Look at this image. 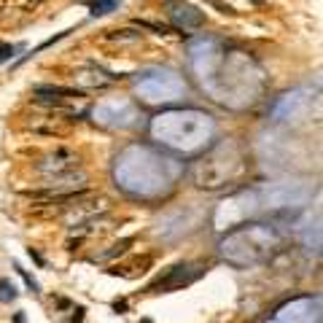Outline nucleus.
I'll return each mask as SVG.
<instances>
[{
    "label": "nucleus",
    "instance_id": "f257e3e1",
    "mask_svg": "<svg viewBox=\"0 0 323 323\" xmlns=\"http://www.w3.org/2000/svg\"><path fill=\"white\" fill-rule=\"evenodd\" d=\"M205 272V264L199 261H192V264H175L164 278H159L157 283L148 286L151 293H167V291H175V288H183V286H192L199 275Z\"/></svg>",
    "mask_w": 323,
    "mask_h": 323
},
{
    "label": "nucleus",
    "instance_id": "f03ea898",
    "mask_svg": "<svg viewBox=\"0 0 323 323\" xmlns=\"http://www.w3.org/2000/svg\"><path fill=\"white\" fill-rule=\"evenodd\" d=\"M76 167H78V154L67 151V148H57V151L40 157V162H38V170L46 172V175L67 172V170H76Z\"/></svg>",
    "mask_w": 323,
    "mask_h": 323
},
{
    "label": "nucleus",
    "instance_id": "7ed1b4c3",
    "mask_svg": "<svg viewBox=\"0 0 323 323\" xmlns=\"http://www.w3.org/2000/svg\"><path fill=\"white\" fill-rule=\"evenodd\" d=\"M167 14H170V19L178 22L181 27H199L202 22H205L202 11H197L189 3H181V0H167Z\"/></svg>",
    "mask_w": 323,
    "mask_h": 323
},
{
    "label": "nucleus",
    "instance_id": "20e7f679",
    "mask_svg": "<svg viewBox=\"0 0 323 323\" xmlns=\"http://www.w3.org/2000/svg\"><path fill=\"white\" fill-rule=\"evenodd\" d=\"M151 264H154L151 256H140V258H132V261H127V264H113V267L108 269V275H113V278L135 280V278H140L143 272H148Z\"/></svg>",
    "mask_w": 323,
    "mask_h": 323
},
{
    "label": "nucleus",
    "instance_id": "39448f33",
    "mask_svg": "<svg viewBox=\"0 0 323 323\" xmlns=\"http://www.w3.org/2000/svg\"><path fill=\"white\" fill-rule=\"evenodd\" d=\"M32 132H40V135H54V137H62L70 132V121L67 119H60V116H46V119H38V121H30Z\"/></svg>",
    "mask_w": 323,
    "mask_h": 323
},
{
    "label": "nucleus",
    "instance_id": "423d86ee",
    "mask_svg": "<svg viewBox=\"0 0 323 323\" xmlns=\"http://www.w3.org/2000/svg\"><path fill=\"white\" fill-rule=\"evenodd\" d=\"M32 95H38V97H49V100H81L84 97V92L81 89H73V86H46V84H40V86H32Z\"/></svg>",
    "mask_w": 323,
    "mask_h": 323
},
{
    "label": "nucleus",
    "instance_id": "0eeeda50",
    "mask_svg": "<svg viewBox=\"0 0 323 323\" xmlns=\"http://www.w3.org/2000/svg\"><path fill=\"white\" fill-rule=\"evenodd\" d=\"M97 40L102 46H137V43H143V35L135 30H111L105 35H100Z\"/></svg>",
    "mask_w": 323,
    "mask_h": 323
},
{
    "label": "nucleus",
    "instance_id": "6e6552de",
    "mask_svg": "<svg viewBox=\"0 0 323 323\" xmlns=\"http://www.w3.org/2000/svg\"><path fill=\"white\" fill-rule=\"evenodd\" d=\"M132 245H135V240H132V237H124V240L113 242V245L108 248V251H102L97 258H100V261H108V258H116V256H121V253H127V251H129Z\"/></svg>",
    "mask_w": 323,
    "mask_h": 323
},
{
    "label": "nucleus",
    "instance_id": "1a4fd4ad",
    "mask_svg": "<svg viewBox=\"0 0 323 323\" xmlns=\"http://www.w3.org/2000/svg\"><path fill=\"white\" fill-rule=\"evenodd\" d=\"M119 3H121V0H97V3H92V11H89V14L95 16V19H97V16H105V14H111V11L116 8Z\"/></svg>",
    "mask_w": 323,
    "mask_h": 323
},
{
    "label": "nucleus",
    "instance_id": "9d476101",
    "mask_svg": "<svg viewBox=\"0 0 323 323\" xmlns=\"http://www.w3.org/2000/svg\"><path fill=\"white\" fill-rule=\"evenodd\" d=\"M137 25L140 27H146V30H154L157 35H167V38H181L178 32H172L170 27H164V25H159V22H148V19H137Z\"/></svg>",
    "mask_w": 323,
    "mask_h": 323
},
{
    "label": "nucleus",
    "instance_id": "9b49d317",
    "mask_svg": "<svg viewBox=\"0 0 323 323\" xmlns=\"http://www.w3.org/2000/svg\"><path fill=\"white\" fill-rule=\"evenodd\" d=\"M11 299H16V288L8 280L0 278V302H11Z\"/></svg>",
    "mask_w": 323,
    "mask_h": 323
},
{
    "label": "nucleus",
    "instance_id": "f8f14e48",
    "mask_svg": "<svg viewBox=\"0 0 323 323\" xmlns=\"http://www.w3.org/2000/svg\"><path fill=\"white\" fill-rule=\"evenodd\" d=\"M14 51H16V46H11V43H0V62L11 60V57H14Z\"/></svg>",
    "mask_w": 323,
    "mask_h": 323
},
{
    "label": "nucleus",
    "instance_id": "ddd939ff",
    "mask_svg": "<svg viewBox=\"0 0 323 323\" xmlns=\"http://www.w3.org/2000/svg\"><path fill=\"white\" fill-rule=\"evenodd\" d=\"M14 269H16V272H19V275H22V278H25V283H27V286H30V288H32V291H35V293L40 291V288H38V283H35V280H32V278H30V275H27V272H25V269H22V267H19V264H14Z\"/></svg>",
    "mask_w": 323,
    "mask_h": 323
},
{
    "label": "nucleus",
    "instance_id": "4468645a",
    "mask_svg": "<svg viewBox=\"0 0 323 323\" xmlns=\"http://www.w3.org/2000/svg\"><path fill=\"white\" fill-rule=\"evenodd\" d=\"M127 307H129L127 299H116V302H113V310H116V313H127Z\"/></svg>",
    "mask_w": 323,
    "mask_h": 323
},
{
    "label": "nucleus",
    "instance_id": "2eb2a0df",
    "mask_svg": "<svg viewBox=\"0 0 323 323\" xmlns=\"http://www.w3.org/2000/svg\"><path fill=\"white\" fill-rule=\"evenodd\" d=\"M30 258L38 264V267H43V264H46V261H43V256H40V253L35 251V248H30Z\"/></svg>",
    "mask_w": 323,
    "mask_h": 323
},
{
    "label": "nucleus",
    "instance_id": "dca6fc26",
    "mask_svg": "<svg viewBox=\"0 0 323 323\" xmlns=\"http://www.w3.org/2000/svg\"><path fill=\"white\" fill-rule=\"evenodd\" d=\"M84 313H86L84 307H76V310H73V323H81V321H84Z\"/></svg>",
    "mask_w": 323,
    "mask_h": 323
},
{
    "label": "nucleus",
    "instance_id": "f3484780",
    "mask_svg": "<svg viewBox=\"0 0 323 323\" xmlns=\"http://www.w3.org/2000/svg\"><path fill=\"white\" fill-rule=\"evenodd\" d=\"M40 3H43V0H27V3H25V11H32V8L40 5Z\"/></svg>",
    "mask_w": 323,
    "mask_h": 323
},
{
    "label": "nucleus",
    "instance_id": "a211bd4d",
    "mask_svg": "<svg viewBox=\"0 0 323 323\" xmlns=\"http://www.w3.org/2000/svg\"><path fill=\"white\" fill-rule=\"evenodd\" d=\"M81 3H89V0H81Z\"/></svg>",
    "mask_w": 323,
    "mask_h": 323
}]
</instances>
